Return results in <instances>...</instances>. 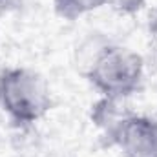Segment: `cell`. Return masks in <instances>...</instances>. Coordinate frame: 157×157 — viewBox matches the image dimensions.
<instances>
[{
  "instance_id": "obj_1",
  "label": "cell",
  "mask_w": 157,
  "mask_h": 157,
  "mask_svg": "<svg viewBox=\"0 0 157 157\" xmlns=\"http://www.w3.org/2000/svg\"><path fill=\"white\" fill-rule=\"evenodd\" d=\"M44 77L31 68L13 66L0 71V110L17 126H31L51 110Z\"/></svg>"
},
{
  "instance_id": "obj_2",
  "label": "cell",
  "mask_w": 157,
  "mask_h": 157,
  "mask_svg": "<svg viewBox=\"0 0 157 157\" xmlns=\"http://www.w3.org/2000/svg\"><path fill=\"white\" fill-rule=\"evenodd\" d=\"M102 101L117 102L139 91L144 78V59L126 46H104L86 73Z\"/></svg>"
},
{
  "instance_id": "obj_3",
  "label": "cell",
  "mask_w": 157,
  "mask_h": 157,
  "mask_svg": "<svg viewBox=\"0 0 157 157\" xmlns=\"http://www.w3.org/2000/svg\"><path fill=\"white\" fill-rule=\"evenodd\" d=\"M108 122V139L122 157H157V119L130 113Z\"/></svg>"
},
{
  "instance_id": "obj_4",
  "label": "cell",
  "mask_w": 157,
  "mask_h": 157,
  "mask_svg": "<svg viewBox=\"0 0 157 157\" xmlns=\"http://www.w3.org/2000/svg\"><path fill=\"white\" fill-rule=\"evenodd\" d=\"M108 2L110 0H53V7L60 18L73 22V20H78L80 17H86L104 7Z\"/></svg>"
},
{
  "instance_id": "obj_5",
  "label": "cell",
  "mask_w": 157,
  "mask_h": 157,
  "mask_svg": "<svg viewBox=\"0 0 157 157\" xmlns=\"http://www.w3.org/2000/svg\"><path fill=\"white\" fill-rule=\"evenodd\" d=\"M150 39H152V44L155 46V49H157V13L154 15V18L150 20Z\"/></svg>"
},
{
  "instance_id": "obj_6",
  "label": "cell",
  "mask_w": 157,
  "mask_h": 157,
  "mask_svg": "<svg viewBox=\"0 0 157 157\" xmlns=\"http://www.w3.org/2000/svg\"><path fill=\"white\" fill-rule=\"evenodd\" d=\"M17 0H0V4H4V6H11V4H15Z\"/></svg>"
}]
</instances>
